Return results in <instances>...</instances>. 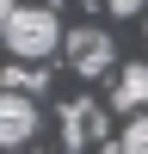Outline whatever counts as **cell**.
<instances>
[{
  "label": "cell",
  "mask_w": 148,
  "mask_h": 154,
  "mask_svg": "<svg viewBox=\"0 0 148 154\" xmlns=\"http://www.w3.org/2000/svg\"><path fill=\"white\" fill-rule=\"evenodd\" d=\"M0 31H6V49H12L19 62H43L49 49L62 43L56 6H19V0H0Z\"/></svg>",
  "instance_id": "6da1fadb"
},
{
  "label": "cell",
  "mask_w": 148,
  "mask_h": 154,
  "mask_svg": "<svg viewBox=\"0 0 148 154\" xmlns=\"http://www.w3.org/2000/svg\"><path fill=\"white\" fill-rule=\"evenodd\" d=\"M68 62L74 74H86V80H105L111 68H117V43H111V31H68Z\"/></svg>",
  "instance_id": "7a4b0ae2"
},
{
  "label": "cell",
  "mask_w": 148,
  "mask_h": 154,
  "mask_svg": "<svg viewBox=\"0 0 148 154\" xmlns=\"http://www.w3.org/2000/svg\"><path fill=\"white\" fill-rule=\"evenodd\" d=\"M37 136V105L31 93H0V142L6 148H25Z\"/></svg>",
  "instance_id": "3957f363"
},
{
  "label": "cell",
  "mask_w": 148,
  "mask_h": 154,
  "mask_svg": "<svg viewBox=\"0 0 148 154\" xmlns=\"http://www.w3.org/2000/svg\"><path fill=\"white\" fill-rule=\"evenodd\" d=\"M111 99H117L123 111H148V62H130V68H117V86H111Z\"/></svg>",
  "instance_id": "277c9868"
},
{
  "label": "cell",
  "mask_w": 148,
  "mask_h": 154,
  "mask_svg": "<svg viewBox=\"0 0 148 154\" xmlns=\"http://www.w3.org/2000/svg\"><path fill=\"white\" fill-rule=\"evenodd\" d=\"M62 123H68V130H62V142H68V148H86V142H93V130H105V117H99L86 99L62 111Z\"/></svg>",
  "instance_id": "5b68a950"
},
{
  "label": "cell",
  "mask_w": 148,
  "mask_h": 154,
  "mask_svg": "<svg viewBox=\"0 0 148 154\" xmlns=\"http://www.w3.org/2000/svg\"><path fill=\"white\" fill-rule=\"evenodd\" d=\"M123 154H148V111H130V123H123Z\"/></svg>",
  "instance_id": "8992f818"
},
{
  "label": "cell",
  "mask_w": 148,
  "mask_h": 154,
  "mask_svg": "<svg viewBox=\"0 0 148 154\" xmlns=\"http://www.w3.org/2000/svg\"><path fill=\"white\" fill-rule=\"evenodd\" d=\"M0 80H6V93H43V74H31V68H6V74H0Z\"/></svg>",
  "instance_id": "52a82bcc"
},
{
  "label": "cell",
  "mask_w": 148,
  "mask_h": 154,
  "mask_svg": "<svg viewBox=\"0 0 148 154\" xmlns=\"http://www.w3.org/2000/svg\"><path fill=\"white\" fill-rule=\"evenodd\" d=\"M111 12H117V19H130V12H142V0H105Z\"/></svg>",
  "instance_id": "ba28073f"
}]
</instances>
